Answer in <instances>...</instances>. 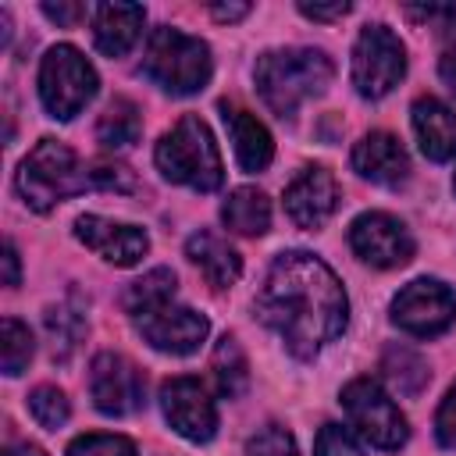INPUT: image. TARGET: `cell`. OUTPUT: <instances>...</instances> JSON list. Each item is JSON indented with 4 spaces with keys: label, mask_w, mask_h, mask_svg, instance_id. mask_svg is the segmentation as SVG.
Masks as SVG:
<instances>
[{
    "label": "cell",
    "mask_w": 456,
    "mask_h": 456,
    "mask_svg": "<svg viewBox=\"0 0 456 456\" xmlns=\"http://www.w3.org/2000/svg\"><path fill=\"white\" fill-rule=\"evenodd\" d=\"M256 314L281 335L292 356L310 360L342 335L349 303L342 281L324 260L306 249H289L274 256L256 292Z\"/></svg>",
    "instance_id": "6da1fadb"
},
{
    "label": "cell",
    "mask_w": 456,
    "mask_h": 456,
    "mask_svg": "<svg viewBox=\"0 0 456 456\" xmlns=\"http://www.w3.org/2000/svg\"><path fill=\"white\" fill-rule=\"evenodd\" d=\"M253 78H256V93L278 118H296V110L310 96H321L331 86L335 64L324 50H310V46L267 50L256 57Z\"/></svg>",
    "instance_id": "7a4b0ae2"
},
{
    "label": "cell",
    "mask_w": 456,
    "mask_h": 456,
    "mask_svg": "<svg viewBox=\"0 0 456 456\" xmlns=\"http://www.w3.org/2000/svg\"><path fill=\"white\" fill-rule=\"evenodd\" d=\"M153 157L167 182L189 185L196 192H214L224 182L217 142H214L207 121L196 114H185L171 132H164Z\"/></svg>",
    "instance_id": "3957f363"
},
{
    "label": "cell",
    "mask_w": 456,
    "mask_h": 456,
    "mask_svg": "<svg viewBox=\"0 0 456 456\" xmlns=\"http://www.w3.org/2000/svg\"><path fill=\"white\" fill-rule=\"evenodd\" d=\"M142 75L171 96H192L210 82L214 57L203 39L185 36L171 25H160V28H153V36L146 43Z\"/></svg>",
    "instance_id": "277c9868"
},
{
    "label": "cell",
    "mask_w": 456,
    "mask_h": 456,
    "mask_svg": "<svg viewBox=\"0 0 456 456\" xmlns=\"http://www.w3.org/2000/svg\"><path fill=\"white\" fill-rule=\"evenodd\" d=\"M18 189L32 210L46 214L61 200L93 189V182H89V167L78 164L71 146H64L61 139H39L36 150L18 167Z\"/></svg>",
    "instance_id": "5b68a950"
},
{
    "label": "cell",
    "mask_w": 456,
    "mask_h": 456,
    "mask_svg": "<svg viewBox=\"0 0 456 456\" xmlns=\"http://www.w3.org/2000/svg\"><path fill=\"white\" fill-rule=\"evenodd\" d=\"M96 86L100 78L93 64L82 57V50H75L71 43H57L46 50L39 64V100L50 110V118L71 121L96 96Z\"/></svg>",
    "instance_id": "8992f818"
},
{
    "label": "cell",
    "mask_w": 456,
    "mask_h": 456,
    "mask_svg": "<svg viewBox=\"0 0 456 456\" xmlns=\"http://www.w3.org/2000/svg\"><path fill=\"white\" fill-rule=\"evenodd\" d=\"M342 406H346V417L356 428V435L363 442H370L374 449H388L392 452V449L406 445V438H410L406 417L374 378L349 381L342 388Z\"/></svg>",
    "instance_id": "52a82bcc"
},
{
    "label": "cell",
    "mask_w": 456,
    "mask_h": 456,
    "mask_svg": "<svg viewBox=\"0 0 456 456\" xmlns=\"http://www.w3.org/2000/svg\"><path fill=\"white\" fill-rule=\"evenodd\" d=\"M406 75V50L388 25H363L353 46V86L363 100L388 96Z\"/></svg>",
    "instance_id": "ba28073f"
},
{
    "label": "cell",
    "mask_w": 456,
    "mask_h": 456,
    "mask_svg": "<svg viewBox=\"0 0 456 456\" xmlns=\"http://www.w3.org/2000/svg\"><path fill=\"white\" fill-rule=\"evenodd\" d=\"M392 321L417 338H435L456 321V296L435 278H417L392 299Z\"/></svg>",
    "instance_id": "9c48e42d"
},
{
    "label": "cell",
    "mask_w": 456,
    "mask_h": 456,
    "mask_svg": "<svg viewBox=\"0 0 456 456\" xmlns=\"http://www.w3.org/2000/svg\"><path fill=\"white\" fill-rule=\"evenodd\" d=\"M349 246L353 253L370 267H403L413 260V235L406 224L385 210H367L349 224Z\"/></svg>",
    "instance_id": "30bf717a"
},
{
    "label": "cell",
    "mask_w": 456,
    "mask_h": 456,
    "mask_svg": "<svg viewBox=\"0 0 456 456\" xmlns=\"http://www.w3.org/2000/svg\"><path fill=\"white\" fill-rule=\"evenodd\" d=\"M89 395L100 413L128 417L146 403V378L132 360L118 353H100L89 367Z\"/></svg>",
    "instance_id": "8fae6325"
},
{
    "label": "cell",
    "mask_w": 456,
    "mask_h": 456,
    "mask_svg": "<svg viewBox=\"0 0 456 456\" xmlns=\"http://www.w3.org/2000/svg\"><path fill=\"white\" fill-rule=\"evenodd\" d=\"M139 335L160 349V353H171V356H189L203 346L207 331H210V321L203 314H196L192 306H178L175 299L171 303H160L139 317H132Z\"/></svg>",
    "instance_id": "7c38bea8"
},
{
    "label": "cell",
    "mask_w": 456,
    "mask_h": 456,
    "mask_svg": "<svg viewBox=\"0 0 456 456\" xmlns=\"http://www.w3.org/2000/svg\"><path fill=\"white\" fill-rule=\"evenodd\" d=\"M160 410L167 424L189 442H210L217 435V406L196 378H171L160 385Z\"/></svg>",
    "instance_id": "4fadbf2b"
},
{
    "label": "cell",
    "mask_w": 456,
    "mask_h": 456,
    "mask_svg": "<svg viewBox=\"0 0 456 456\" xmlns=\"http://www.w3.org/2000/svg\"><path fill=\"white\" fill-rule=\"evenodd\" d=\"M75 235H78V242H86L93 253H100L107 264H118V267L139 264L150 249V235L142 228L107 221L100 214H82L75 221Z\"/></svg>",
    "instance_id": "5bb4252c"
},
{
    "label": "cell",
    "mask_w": 456,
    "mask_h": 456,
    "mask_svg": "<svg viewBox=\"0 0 456 456\" xmlns=\"http://www.w3.org/2000/svg\"><path fill=\"white\" fill-rule=\"evenodd\" d=\"M338 207V185L328 167H303L285 189V210L299 228H321Z\"/></svg>",
    "instance_id": "9a60e30c"
},
{
    "label": "cell",
    "mask_w": 456,
    "mask_h": 456,
    "mask_svg": "<svg viewBox=\"0 0 456 456\" xmlns=\"http://www.w3.org/2000/svg\"><path fill=\"white\" fill-rule=\"evenodd\" d=\"M353 167L360 178L374 182V185H403L410 175V157L403 150V142L392 132H367L356 146H353Z\"/></svg>",
    "instance_id": "2e32d148"
},
{
    "label": "cell",
    "mask_w": 456,
    "mask_h": 456,
    "mask_svg": "<svg viewBox=\"0 0 456 456\" xmlns=\"http://www.w3.org/2000/svg\"><path fill=\"white\" fill-rule=\"evenodd\" d=\"M221 118H224V128L232 135V150H235V160L242 164V171H264L274 157L271 132L246 107L228 103V100H221Z\"/></svg>",
    "instance_id": "e0dca14e"
},
{
    "label": "cell",
    "mask_w": 456,
    "mask_h": 456,
    "mask_svg": "<svg viewBox=\"0 0 456 456\" xmlns=\"http://www.w3.org/2000/svg\"><path fill=\"white\" fill-rule=\"evenodd\" d=\"M410 118H413V132H417V142L428 160L442 164V160L456 157V110L452 107H445L435 96H420L413 103Z\"/></svg>",
    "instance_id": "ac0fdd59"
},
{
    "label": "cell",
    "mask_w": 456,
    "mask_h": 456,
    "mask_svg": "<svg viewBox=\"0 0 456 456\" xmlns=\"http://www.w3.org/2000/svg\"><path fill=\"white\" fill-rule=\"evenodd\" d=\"M93 39L96 50L107 57H121L139 39V28L146 21V11L139 4H96L93 11Z\"/></svg>",
    "instance_id": "d6986e66"
},
{
    "label": "cell",
    "mask_w": 456,
    "mask_h": 456,
    "mask_svg": "<svg viewBox=\"0 0 456 456\" xmlns=\"http://www.w3.org/2000/svg\"><path fill=\"white\" fill-rule=\"evenodd\" d=\"M185 256L200 267V274L207 278V285L210 289H232L235 281H239V274H242V260H239V253L221 239V235H214V232H196V235H189V242H185Z\"/></svg>",
    "instance_id": "ffe728a7"
},
{
    "label": "cell",
    "mask_w": 456,
    "mask_h": 456,
    "mask_svg": "<svg viewBox=\"0 0 456 456\" xmlns=\"http://www.w3.org/2000/svg\"><path fill=\"white\" fill-rule=\"evenodd\" d=\"M221 221L235 235H264L271 228V203L260 189L242 185V189L228 192V200L221 207Z\"/></svg>",
    "instance_id": "44dd1931"
},
{
    "label": "cell",
    "mask_w": 456,
    "mask_h": 456,
    "mask_svg": "<svg viewBox=\"0 0 456 456\" xmlns=\"http://www.w3.org/2000/svg\"><path fill=\"white\" fill-rule=\"evenodd\" d=\"M142 132V118H139V107L125 96H114L107 103V110L100 114L96 121V139L110 150H121V146H132Z\"/></svg>",
    "instance_id": "7402d4cb"
},
{
    "label": "cell",
    "mask_w": 456,
    "mask_h": 456,
    "mask_svg": "<svg viewBox=\"0 0 456 456\" xmlns=\"http://www.w3.org/2000/svg\"><path fill=\"white\" fill-rule=\"evenodd\" d=\"M210 370H214V381H217V392L228 395V399H239L249 385V363H246V353L242 346L224 335L217 346H214V356H210Z\"/></svg>",
    "instance_id": "603a6c76"
},
{
    "label": "cell",
    "mask_w": 456,
    "mask_h": 456,
    "mask_svg": "<svg viewBox=\"0 0 456 456\" xmlns=\"http://www.w3.org/2000/svg\"><path fill=\"white\" fill-rule=\"evenodd\" d=\"M175 299V271L171 267H153L150 274H142L139 281H132L125 289V310L132 317L160 306V303H171Z\"/></svg>",
    "instance_id": "cb8c5ba5"
},
{
    "label": "cell",
    "mask_w": 456,
    "mask_h": 456,
    "mask_svg": "<svg viewBox=\"0 0 456 456\" xmlns=\"http://www.w3.org/2000/svg\"><path fill=\"white\" fill-rule=\"evenodd\" d=\"M381 370L388 374V381H392L403 395H417V392L428 385V363H424L413 349H406V346H392V349H385V363H381Z\"/></svg>",
    "instance_id": "d4e9b609"
},
{
    "label": "cell",
    "mask_w": 456,
    "mask_h": 456,
    "mask_svg": "<svg viewBox=\"0 0 456 456\" xmlns=\"http://www.w3.org/2000/svg\"><path fill=\"white\" fill-rule=\"evenodd\" d=\"M32 349H36V342H32V331L21 324V321H14V317H4V324H0V360H4V374H21L25 367H28V360H32Z\"/></svg>",
    "instance_id": "484cf974"
},
{
    "label": "cell",
    "mask_w": 456,
    "mask_h": 456,
    "mask_svg": "<svg viewBox=\"0 0 456 456\" xmlns=\"http://www.w3.org/2000/svg\"><path fill=\"white\" fill-rule=\"evenodd\" d=\"M28 413L36 417L39 428L57 431V428L71 417V406H68V399H64L61 388H53V385H39V388L28 395Z\"/></svg>",
    "instance_id": "4316f807"
},
{
    "label": "cell",
    "mask_w": 456,
    "mask_h": 456,
    "mask_svg": "<svg viewBox=\"0 0 456 456\" xmlns=\"http://www.w3.org/2000/svg\"><path fill=\"white\" fill-rule=\"evenodd\" d=\"M46 328H50V335H53V356H61V360L78 346V338H82V331H86L82 314H78V310H68V306L50 310V314H46Z\"/></svg>",
    "instance_id": "83f0119b"
},
{
    "label": "cell",
    "mask_w": 456,
    "mask_h": 456,
    "mask_svg": "<svg viewBox=\"0 0 456 456\" xmlns=\"http://www.w3.org/2000/svg\"><path fill=\"white\" fill-rule=\"evenodd\" d=\"M68 456H135V445L125 435H78L68 445Z\"/></svg>",
    "instance_id": "f1b7e54d"
},
{
    "label": "cell",
    "mask_w": 456,
    "mask_h": 456,
    "mask_svg": "<svg viewBox=\"0 0 456 456\" xmlns=\"http://www.w3.org/2000/svg\"><path fill=\"white\" fill-rule=\"evenodd\" d=\"M246 456H299V449L281 424H267L246 442Z\"/></svg>",
    "instance_id": "f546056e"
},
{
    "label": "cell",
    "mask_w": 456,
    "mask_h": 456,
    "mask_svg": "<svg viewBox=\"0 0 456 456\" xmlns=\"http://www.w3.org/2000/svg\"><path fill=\"white\" fill-rule=\"evenodd\" d=\"M89 182L93 189H114V192H132L135 189V178L125 164H114V160H93L89 164Z\"/></svg>",
    "instance_id": "4dcf8cb0"
},
{
    "label": "cell",
    "mask_w": 456,
    "mask_h": 456,
    "mask_svg": "<svg viewBox=\"0 0 456 456\" xmlns=\"http://www.w3.org/2000/svg\"><path fill=\"white\" fill-rule=\"evenodd\" d=\"M314 456H363V452H360V445L353 442V435L342 424H324L317 431Z\"/></svg>",
    "instance_id": "1f68e13d"
},
{
    "label": "cell",
    "mask_w": 456,
    "mask_h": 456,
    "mask_svg": "<svg viewBox=\"0 0 456 456\" xmlns=\"http://www.w3.org/2000/svg\"><path fill=\"white\" fill-rule=\"evenodd\" d=\"M435 435L445 449H456V385L449 388V395L442 399L438 406V417H435Z\"/></svg>",
    "instance_id": "d6a6232c"
},
{
    "label": "cell",
    "mask_w": 456,
    "mask_h": 456,
    "mask_svg": "<svg viewBox=\"0 0 456 456\" xmlns=\"http://www.w3.org/2000/svg\"><path fill=\"white\" fill-rule=\"evenodd\" d=\"M296 7H299V14H306L314 21H331V18H342V14L353 11V4H346V0H335V4H306V0H299Z\"/></svg>",
    "instance_id": "836d02e7"
},
{
    "label": "cell",
    "mask_w": 456,
    "mask_h": 456,
    "mask_svg": "<svg viewBox=\"0 0 456 456\" xmlns=\"http://www.w3.org/2000/svg\"><path fill=\"white\" fill-rule=\"evenodd\" d=\"M43 14L53 18L57 25H75L78 18H86V7L82 4H43Z\"/></svg>",
    "instance_id": "e575fe53"
},
{
    "label": "cell",
    "mask_w": 456,
    "mask_h": 456,
    "mask_svg": "<svg viewBox=\"0 0 456 456\" xmlns=\"http://www.w3.org/2000/svg\"><path fill=\"white\" fill-rule=\"evenodd\" d=\"M438 75H442V82L449 86V93L456 96V46H449V50L438 57Z\"/></svg>",
    "instance_id": "d590c367"
},
{
    "label": "cell",
    "mask_w": 456,
    "mask_h": 456,
    "mask_svg": "<svg viewBox=\"0 0 456 456\" xmlns=\"http://www.w3.org/2000/svg\"><path fill=\"white\" fill-rule=\"evenodd\" d=\"M210 14L217 21H239L249 14V4H217V7H210Z\"/></svg>",
    "instance_id": "8d00e7d4"
},
{
    "label": "cell",
    "mask_w": 456,
    "mask_h": 456,
    "mask_svg": "<svg viewBox=\"0 0 456 456\" xmlns=\"http://www.w3.org/2000/svg\"><path fill=\"white\" fill-rule=\"evenodd\" d=\"M4 285H18V249L7 242V249H4Z\"/></svg>",
    "instance_id": "74e56055"
},
{
    "label": "cell",
    "mask_w": 456,
    "mask_h": 456,
    "mask_svg": "<svg viewBox=\"0 0 456 456\" xmlns=\"http://www.w3.org/2000/svg\"><path fill=\"white\" fill-rule=\"evenodd\" d=\"M4 456H46V452L39 445H32V442H14V445L4 449Z\"/></svg>",
    "instance_id": "f35d334b"
},
{
    "label": "cell",
    "mask_w": 456,
    "mask_h": 456,
    "mask_svg": "<svg viewBox=\"0 0 456 456\" xmlns=\"http://www.w3.org/2000/svg\"><path fill=\"white\" fill-rule=\"evenodd\" d=\"M452 189H456V178H452Z\"/></svg>",
    "instance_id": "ab89813d"
}]
</instances>
